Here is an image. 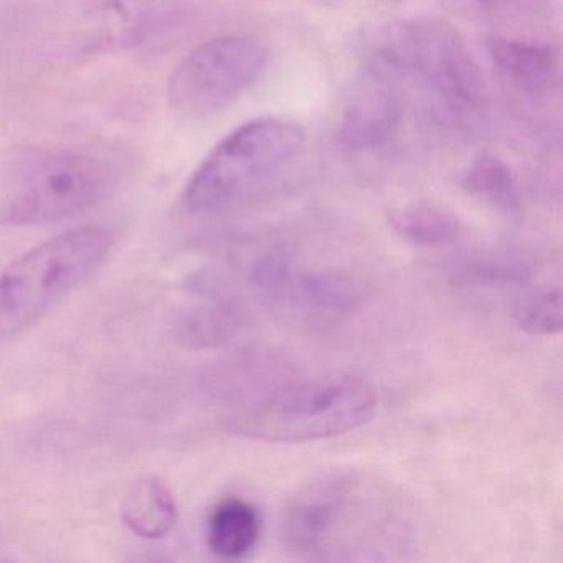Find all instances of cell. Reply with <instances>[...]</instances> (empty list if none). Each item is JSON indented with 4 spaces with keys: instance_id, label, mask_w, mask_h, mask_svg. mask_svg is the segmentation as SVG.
<instances>
[{
    "instance_id": "cell-1",
    "label": "cell",
    "mask_w": 563,
    "mask_h": 563,
    "mask_svg": "<svg viewBox=\"0 0 563 563\" xmlns=\"http://www.w3.org/2000/svg\"><path fill=\"white\" fill-rule=\"evenodd\" d=\"M405 517L374 487L352 479L312 484L291 500L283 539L296 555L314 560H374L405 545ZM404 549V547H401Z\"/></svg>"
},
{
    "instance_id": "cell-2",
    "label": "cell",
    "mask_w": 563,
    "mask_h": 563,
    "mask_svg": "<svg viewBox=\"0 0 563 563\" xmlns=\"http://www.w3.org/2000/svg\"><path fill=\"white\" fill-rule=\"evenodd\" d=\"M375 410L371 385L351 375L273 377L233 415L232 428L265 443H308L357 430Z\"/></svg>"
},
{
    "instance_id": "cell-3",
    "label": "cell",
    "mask_w": 563,
    "mask_h": 563,
    "mask_svg": "<svg viewBox=\"0 0 563 563\" xmlns=\"http://www.w3.org/2000/svg\"><path fill=\"white\" fill-rule=\"evenodd\" d=\"M111 245L110 230L77 227L5 266L0 272V342L31 328L90 278Z\"/></svg>"
},
{
    "instance_id": "cell-4",
    "label": "cell",
    "mask_w": 563,
    "mask_h": 563,
    "mask_svg": "<svg viewBox=\"0 0 563 563\" xmlns=\"http://www.w3.org/2000/svg\"><path fill=\"white\" fill-rule=\"evenodd\" d=\"M305 143V130L295 121L260 118L242 124L197 167L184 192V206L197 216L240 206L291 163Z\"/></svg>"
},
{
    "instance_id": "cell-5",
    "label": "cell",
    "mask_w": 563,
    "mask_h": 563,
    "mask_svg": "<svg viewBox=\"0 0 563 563\" xmlns=\"http://www.w3.org/2000/svg\"><path fill=\"white\" fill-rule=\"evenodd\" d=\"M377 74L420 81L451 107H476L481 77L456 31L440 22L388 25L372 41Z\"/></svg>"
},
{
    "instance_id": "cell-6",
    "label": "cell",
    "mask_w": 563,
    "mask_h": 563,
    "mask_svg": "<svg viewBox=\"0 0 563 563\" xmlns=\"http://www.w3.org/2000/svg\"><path fill=\"white\" fill-rule=\"evenodd\" d=\"M114 174L101 157L84 151H57L42 157L22 177L2 207L8 225H47L80 216L107 197Z\"/></svg>"
},
{
    "instance_id": "cell-7",
    "label": "cell",
    "mask_w": 563,
    "mask_h": 563,
    "mask_svg": "<svg viewBox=\"0 0 563 563\" xmlns=\"http://www.w3.org/2000/svg\"><path fill=\"white\" fill-rule=\"evenodd\" d=\"M268 52L255 38H213L174 68L167 100L176 113L206 118L225 110L262 75Z\"/></svg>"
},
{
    "instance_id": "cell-8",
    "label": "cell",
    "mask_w": 563,
    "mask_h": 563,
    "mask_svg": "<svg viewBox=\"0 0 563 563\" xmlns=\"http://www.w3.org/2000/svg\"><path fill=\"white\" fill-rule=\"evenodd\" d=\"M163 0H90L85 8L87 47L118 52L150 41L170 21Z\"/></svg>"
},
{
    "instance_id": "cell-9",
    "label": "cell",
    "mask_w": 563,
    "mask_h": 563,
    "mask_svg": "<svg viewBox=\"0 0 563 563\" xmlns=\"http://www.w3.org/2000/svg\"><path fill=\"white\" fill-rule=\"evenodd\" d=\"M401 104L385 87H368L345 104L338 124L339 141L347 150L367 151L387 143L400 126Z\"/></svg>"
},
{
    "instance_id": "cell-10",
    "label": "cell",
    "mask_w": 563,
    "mask_h": 563,
    "mask_svg": "<svg viewBox=\"0 0 563 563\" xmlns=\"http://www.w3.org/2000/svg\"><path fill=\"white\" fill-rule=\"evenodd\" d=\"M262 539V517L255 506L240 497L220 500L207 523V542L219 559L242 560Z\"/></svg>"
},
{
    "instance_id": "cell-11",
    "label": "cell",
    "mask_w": 563,
    "mask_h": 563,
    "mask_svg": "<svg viewBox=\"0 0 563 563\" xmlns=\"http://www.w3.org/2000/svg\"><path fill=\"white\" fill-rule=\"evenodd\" d=\"M489 54L504 75L523 90H550L559 80V54L537 42L494 38Z\"/></svg>"
},
{
    "instance_id": "cell-12",
    "label": "cell",
    "mask_w": 563,
    "mask_h": 563,
    "mask_svg": "<svg viewBox=\"0 0 563 563\" xmlns=\"http://www.w3.org/2000/svg\"><path fill=\"white\" fill-rule=\"evenodd\" d=\"M123 520L143 539H164L176 526L177 506L170 490L156 477L137 481L123 503Z\"/></svg>"
},
{
    "instance_id": "cell-13",
    "label": "cell",
    "mask_w": 563,
    "mask_h": 563,
    "mask_svg": "<svg viewBox=\"0 0 563 563\" xmlns=\"http://www.w3.org/2000/svg\"><path fill=\"white\" fill-rule=\"evenodd\" d=\"M395 232L418 246L440 249L451 245L460 236V220L446 207L430 200H417L390 216Z\"/></svg>"
},
{
    "instance_id": "cell-14",
    "label": "cell",
    "mask_w": 563,
    "mask_h": 563,
    "mask_svg": "<svg viewBox=\"0 0 563 563\" xmlns=\"http://www.w3.org/2000/svg\"><path fill=\"white\" fill-rule=\"evenodd\" d=\"M243 312L233 299H212L187 312L179 324V339L194 349L216 347L230 341L242 328Z\"/></svg>"
},
{
    "instance_id": "cell-15",
    "label": "cell",
    "mask_w": 563,
    "mask_h": 563,
    "mask_svg": "<svg viewBox=\"0 0 563 563\" xmlns=\"http://www.w3.org/2000/svg\"><path fill=\"white\" fill-rule=\"evenodd\" d=\"M463 187L474 197L486 200L500 212L516 216L520 196L509 167L493 154H481L463 177Z\"/></svg>"
},
{
    "instance_id": "cell-16",
    "label": "cell",
    "mask_w": 563,
    "mask_h": 563,
    "mask_svg": "<svg viewBox=\"0 0 563 563\" xmlns=\"http://www.w3.org/2000/svg\"><path fill=\"white\" fill-rule=\"evenodd\" d=\"M516 321L522 331L540 338L562 331V291L559 286L540 288L523 296L516 306Z\"/></svg>"
}]
</instances>
